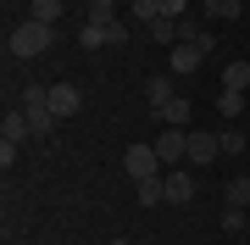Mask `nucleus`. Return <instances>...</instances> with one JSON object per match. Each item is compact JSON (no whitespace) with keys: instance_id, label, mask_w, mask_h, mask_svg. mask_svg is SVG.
Instances as JSON below:
<instances>
[{"instance_id":"17","label":"nucleus","mask_w":250,"mask_h":245,"mask_svg":"<svg viewBox=\"0 0 250 245\" xmlns=\"http://www.w3.org/2000/svg\"><path fill=\"white\" fill-rule=\"evenodd\" d=\"M223 89H250V62L239 56V62H228V73H223Z\"/></svg>"},{"instance_id":"4","label":"nucleus","mask_w":250,"mask_h":245,"mask_svg":"<svg viewBox=\"0 0 250 245\" xmlns=\"http://www.w3.org/2000/svg\"><path fill=\"white\" fill-rule=\"evenodd\" d=\"M50 111H56V117H78V111H83V89H78V84H72V78H56L50 84Z\"/></svg>"},{"instance_id":"10","label":"nucleus","mask_w":250,"mask_h":245,"mask_svg":"<svg viewBox=\"0 0 250 245\" xmlns=\"http://www.w3.org/2000/svg\"><path fill=\"white\" fill-rule=\"evenodd\" d=\"M195 6H200L211 22H239V17H245V0H195Z\"/></svg>"},{"instance_id":"1","label":"nucleus","mask_w":250,"mask_h":245,"mask_svg":"<svg viewBox=\"0 0 250 245\" xmlns=\"http://www.w3.org/2000/svg\"><path fill=\"white\" fill-rule=\"evenodd\" d=\"M50 39H56V28H50V22L28 17V22H17V28H11V56L34 62V56H45V50H50Z\"/></svg>"},{"instance_id":"9","label":"nucleus","mask_w":250,"mask_h":245,"mask_svg":"<svg viewBox=\"0 0 250 245\" xmlns=\"http://www.w3.org/2000/svg\"><path fill=\"white\" fill-rule=\"evenodd\" d=\"M145 39H156V45H184V28H178V17H150L145 22Z\"/></svg>"},{"instance_id":"13","label":"nucleus","mask_w":250,"mask_h":245,"mask_svg":"<svg viewBox=\"0 0 250 245\" xmlns=\"http://www.w3.org/2000/svg\"><path fill=\"white\" fill-rule=\"evenodd\" d=\"M200 62H206V50L195 45V39H184V45H172V73H195Z\"/></svg>"},{"instance_id":"20","label":"nucleus","mask_w":250,"mask_h":245,"mask_svg":"<svg viewBox=\"0 0 250 245\" xmlns=\"http://www.w3.org/2000/svg\"><path fill=\"white\" fill-rule=\"evenodd\" d=\"M28 17H39V22L56 28V17H62V0H28Z\"/></svg>"},{"instance_id":"24","label":"nucleus","mask_w":250,"mask_h":245,"mask_svg":"<svg viewBox=\"0 0 250 245\" xmlns=\"http://www.w3.org/2000/svg\"><path fill=\"white\" fill-rule=\"evenodd\" d=\"M156 6H161V17H184V11H189V0H156Z\"/></svg>"},{"instance_id":"11","label":"nucleus","mask_w":250,"mask_h":245,"mask_svg":"<svg viewBox=\"0 0 250 245\" xmlns=\"http://www.w3.org/2000/svg\"><path fill=\"white\" fill-rule=\"evenodd\" d=\"M172 78L178 73H156V78H145V100H150V111H161L172 100Z\"/></svg>"},{"instance_id":"2","label":"nucleus","mask_w":250,"mask_h":245,"mask_svg":"<svg viewBox=\"0 0 250 245\" xmlns=\"http://www.w3.org/2000/svg\"><path fill=\"white\" fill-rule=\"evenodd\" d=\"M22 111H28V123H34V134H50L56 123V111H50V84H28V95H22Z\"/></svg>"},{"instance_id":"19","label":"nucleus","mask_w":250,"mask_h":245,"mask_svg":"<svg viewBox=\"0 0 250 245\" xmlns=\"http://www.w3.org/2000/svg\"><path fill=\"white\" fill-rule=\"evenodd\" d=\"M89 22L95 28H111L117 22V0H89Z\"/></svg>"},{"instance_id":"8","label":"nucleus","mask_w":250,"mask_h":245,"mask_svg":"<svg viewBox=\"0 0 250 245\" xmlns=\"http://www.w3.org/2000/svg\"><path fill=\"white\" fill-rule=\"evenodd\" d=\"M83 50H100V45H123V39H128V28L123 22H111V28H95V22H83Z\"/></svg>"},{"instance_id":"22","label":"nucleus","mask_w":250,"mask_h":245,"mask_svg":"<svg viewBox=\"0 0 250 245\" xmlns=\"http://www.w3.org/2000/svg\"><path fill=\"white\" fill-rule=\"evenodd\" d=\"M128 11H134L139 22H150V17H161V6H156V0H134V6H128Z\"/></svg>"},{"instance_id":"21","label":"nucleus","mask_w":250,"mask_h":245,"mask_svg":"<svg viewBox=\"0 0 250 245\" xmlns=\"http://www.w3.org/2000/svg\"><path fill=\"white\" fill-rule=\"evenodd\" d=\"M223 151H228V156L245 151V128H223Z\"/></svg>"},{"instance_id":"7","label":"nucleus","mask_w":250,"mask_h":245,"mask_svg":"<svg viewBox=\"0 0 250 245\" xmlns=\"http://www.w3.org/2000/svg\"><path fill=\"white\" fill-rule=\"evenodd\" d=\"M156 156H161V167H172V162H189V134H184V128H167V134L156 139Z\"/></svg>"},{"instance_id":"15","label":"nucleus","mask_w":250,"mask_h":245,"mask_svg":"<svg viewBox=\"0 0 250 245\" xmlns=\"http://www.w3.org/2000/svg\"><path fill=\"white\" fill-rule=\"evenodd\" d=\"M134 190H139V206H167V184L161 178H139Z\"/></svg>"},{"instance_id":"16","label":"nucleus","mask_w":250,"mask_h":245,"mask_svg":"<svg viewBox=\"0 0 250 245\" xmlns=\"http://www.w3.org/2000/svg\"><path fill=\"white\" fill-rule=\"evenodd\" d=\"M217 111H223L228 123H239L245 117V89H223V95H217Z\"/></svg>"},{"instance_id":"6","label":"nucleus","mask_w":250,"mask_h":245,"mask_svg":"<svg viewBox=\"0 0 250 245\" xmlns=\"http://www.w3.org/2000/svg\"><path fill=\"white\" fill-rule=\"evenodd\" d=\"M161 184H167V206H189V200H195V173L167 167V173H161Z\"/></svg>"},{"instance_id":"26","label":"nucleus","mask_w":250,"mask_h":245,"mask_svg":"<svg viewBox=\"0 0 250 245\" xmlns=\"http://www.w3.org/2000/svg\"><path fill=\"white\" fill-rule=\"evenodd\" d=\"M117 6H134V0H117Z\"/></svg>"},{"instance_id":"12","label":"nucleus","mask_w":250,"mask_h":245,"mask_svg":"<svg viewBox=\"0 0 250 245\" xmlns=\"http://www.w3.org/2000/svg\"><path fill=\"white\" fill-rule=\"evenodd\" d=\"M28 134H34V123H28V111H6V123H0V139H6V145H22Z\"/></svg>"},{"instance_id":"5","label":"nucleus","mask_w":250,"mask_h":245,"mask_svg":"<svg viewBox=\"0 0 250 245\" xmlns=\"http://www.w3.org/2000/svg\"><path fill=\"white\" fill-rule=\"evenodd\" d=\"M217 156H223V134H200V128H189V162H195V167H211Z\"/></svg>"},{"instance_id":"23","label":"nucleus","mask_w":250,"mask_h":245,"mask_svg":"<svg viewBox=\"0 0 250 245\" xmlns=\"http://www.w3.org/2000/svg\"><path fill=\"white\" fill-rule=\"evenodd\" d=\"M223 228H228V234H239V228H245V206H228V212H223Z\"/></svg>"},{"instance_id":"14","label":"nucleus","mask_w":250,"mask_h":245,"mask_svg":"<svg viewBox=\"0 0 250 245\" xmlns=\"http://www.w3.org/2000/svg\"><path fill=\"white\" fill-rule=\"evenodd\" d=\"M189 111H195V106H189V100H184V95H172V100H167V106H161V111H156V117H161V123H167V128H184V123H189Z\"/></svg>"},{"instance_id":"25","label":"nucleus","mask_w":250,"mask_h":245,"mask_svg":"<svg viewBox=\"0 0 250 245\" xmlns=\"http://www.w3.org/2000/svg\"><path fill=\"white\" fill-rule=\"evenodd\" d=\"M106 245H128V240H123V234H117V240H106Z\"/></svg>"},{"instance_id":"18","label":"nucleus","mask_w":250,"mask_h":245,"mask_svg":"<svg viewBox=\"0 0 250 245\" xmlns=\"http://www.w3.org/2000/svg\"><path fill=\"white\" fill-rule=\"evenodd\" d=\"M228 206H250V173H233L228 178Z\"/></svg>"},{"instance_id":"3","label":"nucleus","mask_w":250,"mask_h":245,"mask_svg":"<svg viewBox=\"0 0 250 245\" xmlns=\"http://www.w3.org/2000/svg\"><path fill=\"white\" fill-rule=\"evenodd\" d=\"M123 173H128V178H161V173H167V167H161V156H156V145H128L123 151Z\"/></svg>"}]
</instances>
